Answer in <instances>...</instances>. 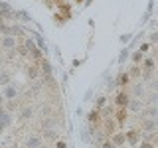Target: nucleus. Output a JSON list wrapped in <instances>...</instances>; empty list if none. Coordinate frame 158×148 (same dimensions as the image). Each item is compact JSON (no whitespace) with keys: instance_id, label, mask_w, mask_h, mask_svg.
Wrapping results in <instances>:
<instances>
[{"instance_id":"9d476101","label":"nucleus","mask_w":158,"mask_h":148,"mask_svg":"<svg viewBox=\"0 0 158 148\" xmlns=\"http://www.w3.org/2000/svg\"><path fill=\"white\" fill-rule=\"evenodd\" d=\"M128 83H131V75H128V73H123V75L118 77V85H121V87H127Z\"/></svg>"},{"instance_id":"4468645a","label":"nucleus","mask_w":158,"mask_h":148,"mask_svg":"<svg viewBox=\"0 0 158 148\" xmlns=\"http://www.w3.org/2000/svg\"><path fill=\"white\" fill-rule=\"evenodd\" d=\"M146 103H150V105H156V103H158V93H150V97L146 99Z\"/></svg>"},{"instance_id":"a211bd4d","label":"nucleus","mask_w":158,"mask_h":148,"mask_svg":"<svg viewBox=\"0 0 158 148\" xmlns=\"http://www.w3.org/2000/svg\"><path fill=\"white\" fill-rule=\"evenodd\" d=\"M103 148H117L113 142H103Z\"/></svg>"},{"instance_id":"39448f33","label":"nucleus","mask_w":158,"mask_h":148,"mask_svg":"<svg viewBox=\"0 0 158 148\" xmlns=\"http://www.w3.org/2000/svg\"><path fill=\"white\" fill-rule=\"evenodd\" d=\"M115 117H117V125H123V122L128 118V113H127V107H117L115 111Z\"/></svg>"},{"instance_id":"1a4fd4ad","label":"nucleus","mask_w":158,"mask_h":148,"mask_svg":"<svg viewBox=\"0 0 158 148\" xmlns=\"http://www.w3.org/2000/svg\"><path fill=\"white\" fill-rule=\"evenodd\" d=\"M144 117H146V118H156V117H158V107H156V105H150V107L144 111Z\"/></svg>"},{"instance_id":"f257e3e1","label":"nucleus","mask_w":158,"mask_h":148,"mask_svg":"<svg viewBox=\"0 0 158 148\" xmlns=\"http://www.w3.org/2000/svg\"><path fill=\"white\" fill-rule=\"evenodd\" d=\"M117 121H113V118H103V125H101V128H103V136L105 138H111L113 134L117 132Z\"/></svg>"},{"instance_id":"dca6fc26","label":"nucleus","mask_w":158,"mask_h":148,"mask_svg":"<svg viewBox=\"0 0 158 148\" xmlns=\"http://www.w3.org/2000/svg\"><path fill=\"white\" fill-rule=\"evenodd\" d=\"M8 83H10L8 75H0V85H8Z\"/></svg>"},{"instance_id":"f3484780","label":"nucleus","mask_w":158,"mask_h":148,"mask_svg":"<svg viewBox=\"0 0 158 148\" xmlns=\"http://www.w3.org/2000/svg\"><path fill=\"white\" fill-rule=\"evenodd\" d=\"M138 148H154V144H150L148 140H144V142L140 140V146H138Z\"/></svg>"},{"instance_id":"4be33fe9","label":"nucleus","mask_w":158,"mask_h":148,"mask_svg":"<svg viewBox=\"0 0 158 148\" xmlns=\"http://www.w3.org/2000/svg\"><path fill=\"white\" fill-rule=\"evenodd\" d=\"M2 63H4V59H2V57H0V65H2Z\"/></svg>"},{"instance_id":"423d86ee","label":"nucleus","mask_w":158,"mask_h":148,"mask_svg":"<svg viewBox=\"0 0 158 148\" xmlns=\"http://www.w3.org/2000/svg\"><path fill=\"white\" fill-rule=\"evenodd\" d=\"M111 142L115 146H123L127 142V134H125V132H115V134L111 136Z\"/></svg>"},{"instance_id":"6e6552de","label":"nucleus","mask_w":158,"mask_h":148,"mask_svg":"<svg viewBox=\"0 0 158 148\" xmlns=\"http://www.w3.org/2000/svg\"><path fill=\"white\" fill-rule=\"evenodd\" d=\"M42 140H40L38 136H30L28 140H26V148H42Z\"/></svg>"},{"instance_id":"0eeeda50","label":"nucleus","mask_w":158,"mask_h":148,"mask_svg":"<svg viewBox=\"0 0 158 148\" xmlns=\"http://www.w3.org/2000/svg\"><path fill=\"white\" fill-rule=\"evenodd\" d=\"M0 46H2L4 49H14V47H16V39L10 38V36H6V38L0 39Z\"/></svg>"},{"instance_id":"f8f14e48","label":"nucleus","mask_w":158,"mask_h":148,"mask_svg":"<svg viewBox=\"0 0 158 148\" xmlns=\"http://www.w3.org/2000/svg\"><path fill=\"white\" fill-rule=\"evenodd\" d=\"M128 75H131V77H142V71H140V67H138V65H135V67L131 69V73H128Z\"/></svg>"},{"instance_id":"f03ea898","label":"nucleus","mask_w":158,"mask_h":148,"mask_svg":"<svg viewBox=\"0 0 158 148\" xmlns=\"http://www.w3.org/2000/svg\"><path fill=\"white\" fill-rule=\"evenodd\" d=\"M125 134H127V142L131 146H136L138 142L142 140V130H140V128H132V130L125 132Z\"/></svg>"},{"instance_id":"ddd939ff","label":"nucleus","mask_w":158,"mask_h":148,"mask_svg":"<svg viewBox=\"0 0 158 148\" xmlns=\"http://www.w3.org/2000/svg\"><path fill=\"white\" fill-rule=\"evenodd\" d=\"M16 95H18V89H14V87H8V89H6V97H8V99H14Z\"/></svg>"},{"instance_id":"aec40b11","label":"nucleus","mask_w":158,"mask_h":148,"mask_svg":"<svg viewBox=\"0 0 158 148\" xmlns=\"http://www.w3.org/2000/svg\"><path fill=\"white\" fill-rule=\"evenodd\" d=\"M150 39H152V42H158V34H152V38H150Z\"/></svg>"},{"instance_id":"9b49d317","label":"nucleus","mask_w":158,"mask_h":148,"mask_svg":"<svg viewBox=\"0 0 158 148\" xmlns=\"http://www.w3.org/2000/svg\"><path fill=\"white\" fill-rule=\"evenodd\" d=\"M32 115H34V109L26 107V109H22V113H20V118H30Z\"/></svg>"},{"instance_id":"6ab92c4d","label":"nucleus","mask_w":158,"mask_h":148,"mask_svg":"<svg viewBox=\"0 0 158 148\" xmlns=\"http://www.w3.org/2000/svg\"><path fill=\"white\" fill-rule=\"evenodd\" d=\"M150 85H152V89H154V91H158V81H152Z\"/></svg>"},{"instance_id":"412c9836","label":"nucleus","mask_w":158,"mask_h":148,"mask_svg":"<svg viewBox=\"0 0 158 148\" xmlns=\"http://www.w3.org/2000/svg\"><path fill=\"white\" fill-rule=\"evenodd\" d=\"M57 148H67V144H65V142H59V144H57Z\"/></svg>"},{"instance_id":"2eb2a0df","label":"nucleus","mask_w":158,"mask_h":148,"mask_svg":"<svg viewBox=\"0 0 158 148\" xmlns=\"http://www.w3.org/2000/svg\"><path fill=\"white\" fill-rule=\"evenodd\" d=\"M28 77L30 79H36L38 77V67H30L28 69Z\"/></svg>"},{"instance_id":"7ed1b4c3","label":"nucleus","mask_w":158,"mask_h":148,"mask_svg":"<svg viewBox=\"0 0 158 148\" xmlns=\"http://www.w3.org/2000/svg\"><path fill=\"white\" fill-rule=\"evenodd\" d=\"M128 103H131V97H128V93L118 91L117 95H115V105H117V107H128Z\"/></svg>"},{"instance_id":"5701e85b","label":"nucleus","mask_w":158,"mask_h":148,"mask_svg":"<svg viewBox=\"0 0 158 148\" xmlns=\"http://www.w3.org/2000/svg\"><path fill=\"white\" fill-rule=\"evenodd\" d=\"M77 2H81V0H77Z\"/></svg>"},{"instance_id":"20e7f679","label":"nucleus","mask_w":158,"mask_h":148,"mask_svg":"<svg viewBox=\"0 0 158 148\" xmlns=\"http://www.w3.org/2000/svg\"><path fill=\"white\" fill-rule=\"evenodd\" d=\"M131 93H132V97H138V99L146 97V95H144V83H142V81L135 83V85L131 87Z\"/></svg>"}]
</instances>
